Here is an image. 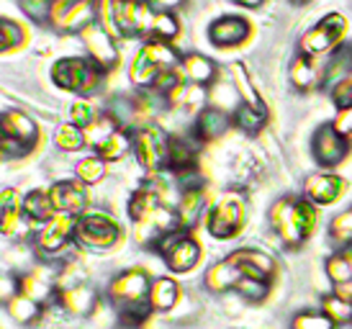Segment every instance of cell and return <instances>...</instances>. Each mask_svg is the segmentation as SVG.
Returning a JSON list of instances; mask_svg holds the SVG:
<instances>
[{
  "instance_id": "42",
  "label": "cell",
  "mask_w": 352,
  "mask_h": 329,
  "mask_svg": "<svg viewBox=\"0 0 352 329\" xmlns=\"http://www.w3.org/2000/svg\"><path fill=\"white\" fill-rule=\"evenodd\" d=\"M288 329H337V324L322 309H303L294 314Z\"/></svg>"
},
{
  "instance_id": "34",
  "label": "cell",
  "mask_w": 352,
  "mask_h": 329,
  "mask_svg": "<svg viewBox=\"0 0 352 329\" xmlns=\"http://www.w3.org/2000/svg\"><path fill=\"white\" fill-rule=\"evenodd\" d=\"M180 36V21L173 10H155V19H152V29H149V39L160 41H173Z\"/></svg>"
},
{
  "instance_id": "35",
  "label": "cell",
  "mask_w": 352,
  "mask_h": 329,
  "mask_svg": "<svg viewBox=\"0 0 352 329\" xmlns=\"http://www.w3.org/2000/svg\"><path fill=\"white\" fill-rule=\"evenodd\" d=\"M232 121H234L236 129H242L245 134L254 136L260 134L265 129V124H267V111H257V108L252 106H236V111L232 114Z\"/></svg>"
},
{
  "instance_id": "41",
  "label": "cell",
  "mask_w": 352,
  "mask_h": 329,
  "mask_svg": "<svg viewBox=\"0 0 352 329\" xmlns=\"http://www.w3.org/2000/svg\"><path fill=\"white\" fill-rule=\"evenodd\" d=\"M75 178H78L80 183H85V185L100 183V180L106 178V162H103L98 155L82 157V160L75 164Z\"/></svg>"
},
{
  "instance_id": "51",
  "label": "cell",
  "mask_w": 352,
  "mask_h": 329,
  "mask_svg": "<svg viewBox=\"0 0 352 329\" xmlns=\"http://www.w3.org/2000/svg\"><path fill=\"white\" fill-rule=\"evenodd\" d=\"M332 293H337L340 299L350 301V304H352V281L350 283H340V286H332Z\"/></svg>"
},
{
  "instance_id": "45",
  "label": "cell",
  "mask_w": 352,
  "mask_h": 329,
  "mask_svg": "<svg viewBox=\"0 0 352 329\" xmlns=\"http://www.w3.org/2000/svg\"><path fill=\"white\" fill-rule=\"evenodd\" d=\"M152 314H155V311L149 306V301L134 304V306H126V309H118V324L124 329H139Z\"/></svg>"
},
{
  "instance_id": "4",
  "label": "cell",
  "mask_w": 352,
  "mask_h": 329,
  "mask_svg": "<svg viewBox=\"0 0 352 329\" xmlns=\"http://www.w3.org/2000/svg\"><path fill=\"white\" fill-rule=\"evenodd\" d=\"M157 252L165 262V268L173 275H188L198 268V262L204 257V247L190 232H183V229H175L170 232L157 244Z\"/></svg>"
},
{
  "instance_id": "39",
  "label": "cell",
  "mask_w": 352,
  "mask_h": 329,
  "mask_svg": "<svg viewBox=\"0 0 352 329\" xmlns=\"http://www.w3.org/2000/svg\"><path fill=\"white\" fill-rule=\"evenodd\" d=\"M296 222H298L303 240H309L319 226V206H314L306 195H298L296 198Z\"/></svg>"
},
{
  "instance_id": "37",
  "label": "cell",
  "mask_w": 352,
  "mask_h": 329,
  "mask_svg": "<svg viewBox=\"0 0 352 329\" xmlns=\"http://www.w3.org/2000/svg\"><path fill=\"white\" fill-rule=\"evenodd\" d=\"M54 145L62 152H78L82 147H88V136H85V129H80L78 124H62L57 126L54 131Z\"/></svg>"
},
{
  "instance_id": "32",
  "label": "cell",
  "mask_w": 352,
  "mask_h": 329,
  "mask_svg": "<svg viewBox=\"0 0 352 329\" xmlns=\"http://www.w3.org/2000/svg\"><path fill=\"white\" fill-rule=\"evenodd\" d=\"M96 155L103 160V162H116V160H124V157L131 152V129H118L113 134L103 139L98 147H93Z\"/></svg>"
},
{
  "instance_id": "11",
  "label": "cell",
  "mask_w": 352,
  "mask_h": 329,
  "mask_svg": "<svg viewBox=\"0 0 352 329\" xmlns=\"http://www.w3.org/2000/svg\"><path fill=\"white\" fill-rule=\"evenodd\" d=\"M80 36H82V44H85L88 57L93 59V62H96L106 75L118 67V62H121V52H118V47H116V39H113V36H111L100 23L88 26Z\"/></svg>"
},
{
  "instance_id": "12",
  "label": "cell",
  "mask_w": 352,
  "mask_h": 329,
  "mask_svg": "<svg viewBox=\"0 0 352 329\" xmlns=\"http://www.w3.org/2000/svg\"><path fill=\"white\" fill-rule=\"evenodd\" d=\"M270 226H273V232L278 234V240H280L288 250H298V247L306 242L301 229H298V222H296V195H288V198L275 201L273 209H270Z\"/></svg>"
},
{
  "instance_id": "46",
  "label": "cell",
  "mask_w": 352,
  "mask_h": 329,
  "mask_svg": "<svg viewBox=\"0 0 352 329\" xmlns=\"http://www.w3.org/2000/svg\"><path fill=\"white\" fill-rule=\"evenodd\" d=\"M100 111H96V106L90 103V100H85V98H78L72 106H69V121L72 124H78L80 129H88L96 118H98Z\"/></svg>"
},
{
  "instance_id": "21",
  "label": "cell",
  "mask_w": 352,
  "mask_h": 329,
  "mask_svg": "<svg viewBox=\"0 0 352 329\" xmlns=\"http://www.w3.org/2000/svg\"><path fill=\"white\" fill-rule=\"evenodd\" d=\"M344 80H352V41H342L337 49L329 52V57L324 62V80L322 87L340 85Z\"/></svg>"
},
{
  "instance_id": "20",
  "label": "cell",
  "mask_w": 352,
  "mask_h": 329,
  "mask_svg": "<svg viewBox=\"0 0 352 329\" xmlns=\"http://www.w3.org/2000/svg\"><path fill=\"white\" fill-rule=\"evenodd\" d=\"M288 80H291V85H294L296 90L311 93L316 87H322L324 65H319L316 57H309V54H301V52H298V57H294L291 67H288Z\"/></svg>"
},
{
  "instance_id": "1",
  "label": "cell",
  "mask_w": 352,
  "mask_h": 329,
  "mask_svg": "<svg viewBox=\"0 0 352 329\" xmlns=\"http://www.w3.org/2000/svg\"><path fill=\"white\" fill-rule=\"evenodd\" d=\"M106 72L90 57H62L52 65V80L54 85L75 93L78 98L96 96L103 87Z\"/></svg>"
},
{
  "instance_id": "52",
  "label": "cell",
  "mask_w": 352,
  "mask_h": 329,
  "mask_svg": "<svg viewBox=\"0 0 352 329\" xmlns=\"http://www.w3.org/2000/svg\"><path fill=\"white\" fill-rule=\"evenodd\" d=\"M236 6H242V8H260L265 0H234Z\"/></svg>"
},
{
  "instance_id": "13",
  "label": "cell",
  "mask_w": 352,
  "mask_h": 329,
  "mask_svg": "<svg viewBox=\"0 0 352 329\" xmlns=\"http://www.w3.org/2000/svg\"><path fill=\"white\" fill-rule=\"evenodd\" d=\"M347 191V180L334 173H311L303 178V195L311 201L314 206H332Z\"/></svg>"
},
{
  "instance_id": "26",
  "label": "cell",
  "mask_w": 352,
  "mask_h": 329,
  "mask_svg": "<svg viewBox=\"0 0 352 329\" xmlns=\"http://www.w3.org/2000/svg\"><path fill=\"white\" fill-rule=\"evenodd\" d=\"M26 222L23 216V198L19 195L16 188L6 185L0 193V224H3V234L10 237L21 229V224Z\"/></svg>"
},
{
  "instance_id": "50",
  "label": "cell",
  "mask_w": 352,
  "mask_h": 329,
  "mask_svg": "<svg viewBox=\"0 0 352 329\" xmlns=\"http://www.w3.org/2000/svg\"><path fill=\"white\" fill-rule=\"evenodd\" d=\"M186 0H152V6H155V10H175L180 8Z\"/></svg>"
},
{
  "instance_id": "29",
  "label": "cell",
  "mask_w": 352,
  "mask_h": 329,
  "mask_svg": "<svg viewBox=\"0 0 352 329\" xmlns=\"http://www.w3.org/2000/svg\"><path fill=\"white\" fill-rule=\"evenodd\" d=\"M144 57L157 67V72H167V70H177L180 62H183V54L177 52L170 41H160V39H149L142 44L139 49Z\"/></svg>"
},
{
  "instance_id": "18",
  "label": "cell",
  "mask_w": 352,
  "mask_h": 329,
  "mask_svg": "<svg viewBox=\"0 0 352 329\" xmlns=\"http://www.w3.org/2000/svg\"><path fill=\"white\" fill-rule=\"evenodd\" d=\"M232 124H234V121H232V116H229L226 111L208 106L196 114L190 134H193V139H196L198 145H211L216 139H221V136L232 129Z\"/></svg>"
},
{
  "instance_id": "53",
  "label": "cell",
  "mask_w": 352,
  "mask_h": 329,
  "mask_svg": "<svg viewBox=\"0 0 352 329\" xmlns=\"http://www.w3.org/2000/svg\"><path fill=\"white\" fill-rule=\"evenodd\" d=\"M291 3H296V6H301V3H309V0H291Z\"/></svg>"
},
{
  "instance_id": "22",
  "label": "cell",
  "mask_w": 352,
  "mask_h": 329,
  "mask_svg": "<svg viewBox=\"0 0 352 329\" xmlns=\"http://www.w3.org/2000/svg\"><path fill=\"white\" fill-rule=\"evenodd\" d=\"M100 296L90 288L88 283H80V286H72V288L57 290L54 296V304H59L62 309H67L69 314L75 317H88L90 311L98 306Z\"/></svg>"
},
{
  "instance_id": "28",
  "label": "cell",
  "mask_w": 352,
  "mask_h": 329,
  "mask_svg": "<svg viewBox=\"0 0 352 329\" xmlns=\"http://www.w3.org/2000/svg\"><path fill=\"white\" fill-rule=\"evenodd\" d=\"M242 278V270L236 268L234 262L224 257V260L214 262L204 275L206 288L211 293H226V290H234V283Z\"/></svg>"
},
{
  "instance_id": "38",
  "label": "cell",
  "mask_w": 352,
  "mask_h": 329,
  "mask_svg": "<svg viewBox=\"0 0 352 329\" xmlns=\"http://www.w3.org/2000/svg\"><path fill=\"white\" fill-rule=\"evenodd\" d=\"M118 129H124V126H121V121H118V118L113 116L108 108H106V111H100L98 118H96V121H93V124L85 129L88 145L90 147H98L103 139H108V136L113 134V131H118Z\"/></svg>"
},
{
  "instance_id": "8",
  "label": "cell",
  "mask_w": 352,
  "mask_h": 329,
  "mask_svg": "<svg viewBox=\"0 0 352 329\" xmlns=\"http://www.w3.org/2000/svg\"><path fill=\"white\" fill-rule=\"evenodd\" d=\"M113 10H116L118 39L149 36L152 19H155L152 0H113Z\"/></svg>"
},
{
  "instance_id": "44",
  "label": "cell",
  "mask_w": 352,
  "mask_h": 329,
  "mask_svg": "<svg viewBox=\"0 0 352 329\" xmlns=\"http://www.w3.org/2000/svg\"><path fill=\"white\" fill-rule=\"evenodd\" d=\"M0 41H3V44H0L3 52L8 54V52H13V49L23 47V41H26V31H23V26L16 23V21L3 19L0 21Z\"/></svg>"
},
{
  "instance_id": "7",
  "label": "cell",
  "mask_w": 352,
  "mask_h": 329,
  "mask_svg": "<svg viewBox=\"0 0 352 329\" xmlns=\"http://www.w3.org/2000/svg\"><path fill=\"white\" fill-rule=\"evenodd\" d=\"M149 286H152V278L144 268H129V270L118 273L116 278H111L106 299L116 306V311L126 309V306L144 304L149 299Z\"/></svg>"
},
{
  "instance_id": "24",
  "label": "cell",
  "mask_w": 352,
  "mask_h": 329,
  "mask_svg": "<svg viewBox=\"0 0 352 329\" xmlns=\"http://www.w3.org/2000/svg\"><path fill=\"white\" fill-rule=\"evenodd\" d=\"M147 301L155 314H167V311H173L177 306V301H180V283H177L173 275L152 278Z\"/></svg>"
},
{
  "instance_id": "9",
  "label": "cell",
  "mask_w": 352,
  "mask_h": 329,
  "mask_svg": "<svg viewBox=\"0 0 352 329\" xmlns=\"http://www.w3.org/2000/svg\"><path fill=\"white\" fill-rule=\"evenodd\" d=\"M75 224L78 216H69V213H57L50 224L39 226V232L34 237V250L41 257H57L67 250L69 242H75Z\"/></svg>"
},
{
  "instance_id": "16",
  "label": "cell",
  "mask_w": 352,
  "mask_h": 329,
  "mask_svg": "<svg viewBox=\"0 0 352 329\" xmlns=\"http://www.w3.org/2000/svg\"><path fill=\"white\" fill-rule=\"evenodd\" d=\"M242 270V275H252V278H263V281H275L278 275V262L270 252L257 250V247H239L232 255H226Z\"/></svg>"
},
{
  "instance_id": "17",
  "label": "cell",
  "mask_w": 352,
  "mask_h": 329,
  "mask_svg": "<svg viewBox=\"0 0 352 329\" xmlns=\"http://www.w3.org/2000/svg\"><path fill=\"white\" fill-rule=\"evenodd\" d=\"M0 134L6 139H13V142H21V145L36 149L39 145V124L23 114V111H16V108H6L3 111V118H0Z\"/></svg>"
},
{
  "instance_id": "3",
  "label": "cell",
  "mask_w": 352,
  "mask_h": 329,
  "mask_svg": "<svg viewBox=\"0 0 352 329\" xmlns=\"http://www.w3.org/2000/svg\"><path fill=\"white\" fill-rule=\"evenodd\" d=\"M245 219H247L245 201L236 193H226L208 206L204 224H206V232L211 234L214 240H224L226 242V240H234V237L242 234Z\"/></svg>"
},
{
  "instance_id": "33",
  "label": "cell",
  "mask_w": 352,
  "mask_h": 329,
  "mask_svg": "<svg viewBox=\"0 0 352 329\" xmlns=\"http://www.w3.org/2000/svg\"><path fill=\"white\" fill-rule=\"evenodd\" d=\"M324 273L332 286L352 281V244L342 247V250H334L327 260H324Z\"/></svg>"
},
{
  "instance_id": "19",
  "label": "cell",
  "mask_w": 352,
  "mask_h": 329,
  "mask_svg": "<svg viewBox=\"0 0 352 329\" xmlns=\"http://www.w3.org/2000/svg\"><path fill=\"white\" fill-rule=\"evenodd\" d=\"M52 204L57 209V213H69V216H80L88 211V191L85 183L75 180H59L50 188Z\"/></svg>"
},
{
  "instance_id": "6",
  "label": "cell",
  "mask_w": 352,
  "mask_h": 329,
  "mask_svg": "<svg viewBox=\"0 0 352 329\" xmlns=\"http://www.w3.org/2000/svg\"><path fill=\"white\" fill-rule=\"evenodd\" d=\"M167 142H170V136L157 124L131 126V152L147 173H160L165 167Z\"/></svg>"
},
{
  "instance_id": "30",
  "label": "cell",
  "mask_w": 352,
  "mask_h": 329,
  "mask_svg": "<svg viewBox=\"0 0 352 329\" xmlns=\"http://www.w3.org/2000/svg\"><path fill=\"white\" fill-rule=\"evenodd\" d=\"M6 311H8V317L16 321V324H26V327H29L34 321H39L41 311H44V304L26 296V293H21V290H16V293L6 301Z\"/></svg>"
},
{
  "instance_id": "47",
  "label": "cell",
  "mask_w": 352,
  "mask_h": 329,
  "mask_svg": "<svg viewBox=\"0 0 352 329\" xmlns=\"http://www.w3.org/2000/svg\"><path fill=\"white\" fill-rule=\"evenodd\" d=\"M19 6L31 21H52V0H19Z\"/></svg>"
},
{
  "instance_id": "14",
  "label": "cell",
  "mask_w": 352,
  "mask_h": 329,
  "mask_svg": "<svg viewBox=\"0 0 352 329\" xmlns=\"http://www.w3.org/2000/svg\"><path fill=\"white\" fill-rule=\"evenodd\" d=\"M208 41L219 49H234L242 47L250 34H252V26L245 16H221V19L211 21L208 26Z\"/></svg>"
},
{
  "instance_id": "40",
  "label": "cell",
  "mask_w": 352,
  "mask_h": 329,
  "mask_svg": "<svg viewBox=\"0 0 352 329\" xmlns=\"http://www.w3.org/2000/svg\"><path fill=\"white\" fill-rule=\"evenodd\" d=\"M322 311L337 324V327H347V324H352V304L350 301L340 299L337 293H327V296H324Z\"/></svg>"
},
{
  "instance_id": "5",
  "label": "cell",
  "mask_w": 352,
  "mask_h": 329,
  "mask_svg": "<svg viewBox=\"0 0 352 329\" xmlns=\"http://www.w3.org/2000/svg\"><path fill=\"white\" fill-rule=\"evenodd\" d=\"M344 34H347V19L342 13H327L319 23L303 31L298 39V49L301 54H309V57H322L342 44Z\"/></svg>"
},
{
  "instance_id": "36",
  "label": "cell",
  "mask_w": 352,
  "mask_h": 329,
  "mask_svg": "<svg viewBox=\"0 0 352 329\" xmlns=\"http://www.w3.org/2000/svg\"><path fill=\"white\" fill-rule=\"evenodd\" d=\"M270 281H263V278H252V275H242L239 281L234 283V293L242 296L247 304H263L270 296Z\"/></svg>"
},
{
  "instance_id": "10",
  "label": "cell",
  "mask_w": 352,
  "mask_h": 329,
  "mask_svg": "<svg viewBox=\"0 0 352 329\" xmlns=\"http://www.w3.org/2000/svg\"><path fill=\"white\" fill-rule=\"evenodd\" d=\"M352 142L347 136H342L332 124L319 126L311 136V155L322 167H337L342 164L350 155Z\"/></svg>"
},
{
  "instance_id": "2",
  "label": "cell",
  "mask_w": 352,
  "mask_h": 329,
  "mask_svg": "<svg viewBox=\"0 0 352 329\" xmlns=\"http://www.w3.org/2000/svg\"><path fill=\"white\" fill-rule=\"evenodd\" d=\"M75 242L93 252L116 250L124 242V226L106 211H85L75 224Z\"/></svg>"
},
{
  "instance_id": "15",
  "label": "cell",
  "mask_w": 352,
  "mask_h": 329,
  "mask_svg": "<svg viewBox=\"0 0 352 329\" xmlns=\"http://www.w3.org/2000/svg\"><path fill=\"white\" fill-rule=\"evenodd\" d=\"M208 206L211 204H208V193H206L204 183L183 188V191H180V198H177V206H175L177 226H180L183 232H193L198 226V222L206 219Z\"/></svg>"
},
{
  "instance_id": "23",
  "label": "cell",
  "mask_w": 352,
  "mask_h": 329,
  "mask_svg": "<svg viewBox=\"0 0 352 329\" xmlns=\"http://www.w3.org/2000/svg\"><path fill=\"white\" fill-rule=\"evenodd\" d=\"M98 23V13H96V0H78L72 8L54 23V29L62 34H82V31Z\"/></svg>"
},
{
  "instance_id": "25",
  "label": "cell",
  "mask_w": 352,
  "mask_h": 329,
  "mask_svg": "<svg viewBox=\"0 0 352 329\" xmlns=\"http://www.w3.org/2000/svg\"><path fill=\"white\" fill-rule=\"evenodd\" d=\"M180 72L183 78L190 83V85H211L219 75V67H216L214 59H208L206 54H198V52H190V54H183V62H180Z\"/></svg>"
},
{
  "instance_id": "49",
  "label": "cell",
  "mask_w": 352,
  "mask_h": 329,
  "mask_svg": "<svg viewBox=\"0 0 352 329\" xmlns=\"http://www.w3.org/2000/svg\"><path fill=\"white\" fill-rule=\"evenodd\" d=\"M332 126L340 131V134L347 136V139L352 142V106L350 108H337Z\"/></svg>"
},
{
  "instance_id": "43",
  "label": "cell",
  "mask_w": 352,
  "mask_h": 329,
  "mask_svg": "<svg viewBox=\"0 0 352 329\" xmlns=\"http://www.w3.org/2000/svg\"><path fill=\"white\" fill-rule=\"evenodd\" d=\"M329 240L337 244V250L342 247H350L352 244V209L337 213L332 222H329Z\"/></svg>"
},
{
  "instance_id": "48",
  "label": "cell",
  "mask_w": 352,
  "mask_h": 329,
  "mask_svg": "<svg viewBox=\"0 0 352 329\" xmlns=\"http://www.w3.org/2000/svg\"><path fill=\"white\" fill-rule=\"evenodd\" d=\"M329 98L337 108H350L352 106V80H344L340 85H334L329 90Z\"/></svg>"
},
{
  "instance_id": "27",
  "label": "cell",
  "mask_w": 352,
  "mask_h": 329,
  "mask_svg": "<svg viewBox=\"0 0 352 329\" xmlns=\"http://www.w3.org/2000/svg\"><path fill=\"white\" fill-rule=\"evenodd\" d=\"M23 216L29 224H36V226H44L50 224L54 216H57V209L52 204L50 191H29L23 195Z\"/></svg>"
},
{
  "instance_id": "31",
  "label": "cell",
  "mask_w": 352,
  "mask_h": 329,
  "mask_svg": "<svg viewBox=\"0 0 352 329\" xmlns=\"http://www.w3.org/2000/svg\"><path fill=\"white\" fill-rule=\"evenodd\" d=\"M229 72H232V83H234L236 93H239V98H242V103L257 108V111H267L263 96H260V90L254 87V83H252V78H250V72H247L245 65H242V62H232Z\"/></svg>"
}]
</instances>
